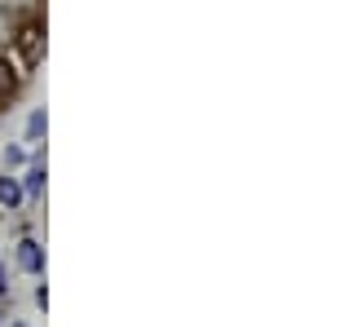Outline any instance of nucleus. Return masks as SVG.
<instances>
[{
    "instance_id": "nucleus-2",
    "label": "nucleus",
    "mask_w": 362,
    "mask_h": 327,
    "mask_svg": "<svg viewBox=\"0 0 362 327\" xmlns=\"http://www.w3.org/2000/svg\"><path fill=\"white\" fill-rule=\"evenodd\" d=\"M13 93H18V71L9 67V58H5V53H0V106H5Z\"/></svg>"
},
{
    "instance_id": "nucleus-3",
    "label": "nucleus",
    "mask_w": 362,
    "mask_h": 327,
    "mask_svg": "<svg viewBox=\"0 0 362 327\" xmlns=\"http://www.w3.org/2000/svg\"><path fill=\"white\" fill-rule=\"evenodd\" d=\"M0 199H5V204H13V199H18V186H13V181H0Z\"/></svg>"
},
{
    "instance_id": "nucleus-1",
    "label": "nucleus",
    "mask_w": 362,
    "mask_h": 327,
    "mask_svg": "<svg viewBox=\"0 0 362 327\" xmlns=\"http://www.w3.org/2000/svg\"><path fill=\"white\" fill-rule=\"evenodd\" d=\"M18 49H23V62L27 67L40 62V27H35V23H27L23 31H18Z\"/></svg>"
}]
</instances>
